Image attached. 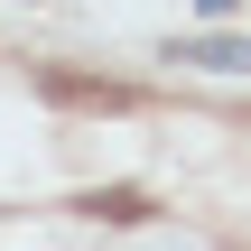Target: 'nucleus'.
<instances>
[{"label":"nucleus","instance_id":"1","mask_svg":"<svg viewBox=\"0 0 251 251\" xmlns=\"http://www.w3.org/2000/svg\"><path fill=\"white\" fill-rule=\"evenodd\" d=\"M47 93H56V102H93V112H121V102H130L121 84H84V75H47Z\"/></svg>","mask_w":251,"mask_h":251},{"label":"nucleus","instance_id":"2","mask_svg":"<svg viewBox=\"0 0 251 251\" xmlns=\"http://www.w3.org/2000/svg\"><path fill=\"white\" fill-rule=\"evenodd\" d=\"M177 56H186V65H214V75H242V65H251L242 37H196V47H177Z\"/></svg>","mask_w":251,"mask_h":251},{"label":"nucleus","instance_id":"3","mask_svg":"<svg viewBox=\"0 0 251 251\" xmlns=\"http://www.w3.org/2000/svg\"><path fill=\"white\" fill-rule=\"evenodd\" d=\"M93 214H112V224H140V214H149V196H140V186H102V196H93Z\"/></svg>","mask_w":251,"mask_h":251},{"label":"nucleus","instance_id":"4","mask_svg":"<svg viewBox=\"0 0 251 251\" xmlns=\"http://www.w3.org/2000/svg\"><path fill=\"white\" fill-rule=\"evenodd\" d=\"M196 9H205V19H233V9H242V0H196Z\"/></svg>","mask_w":251,"mask_h":251}]
</instances>
